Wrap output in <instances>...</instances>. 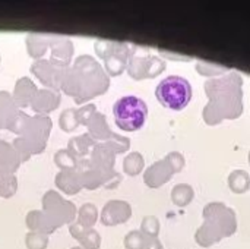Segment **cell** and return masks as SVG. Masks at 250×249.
Instances as JSON below:
<instances>
[{"label": "cell", "mask_w": 250, "mask_h": 249, "mask_svg": "<svg viewBox=\"0 0 250 249\" xmlns=\"http://www.w3.org/2000/svg\"><path fill=\"white\" fill-rule=\"evenodd\" d=\"M205 91L209 97V103L204 109V120L207 123L215 125L226 117L234 119L242 114V78L237 72L208 81Z\"/></svg>", "instance_id": "obj_1"}, {"label": "cell", "mask_w": 250, "mask_h": 249, "mask_svg": "<svg viewBox=\"0 0 250 249\" xmlns=\"http://www.w3.org/2000/svg\"><path fill=\"white\" fill-rule=\"evenodd\" d=\"M116 123L123 131H138L144 126L148 114V107L144 100L135 95L122 97L113 107Z\"/></svg>", "instance_id": "obj_2"}, {"label": "cell", "mask_w": 250, "mask_h": 249, "mask_svg": "<svg viewBox=\"0 0 250 249\" xmlns=\"http://www.w3.org/2000/svg\"><path fill=\"white\" fill-rule=\"evenodd\" d=\"M155 95L163 106L173 110H182L192 98V87L186 78L171 75L158 84Z\"/></svg>", "instance_id": "obj_3"}, {"label": "cell", "mask_w": 250, "mask_h": 249, "mask_svg": "<svg viewBox=\"0 0 250 249\" xmlns=\"http://www.w3.org/2000/svg\"><path fill=\"white\" fill-rule=\"evenodd\" d=\"M204 217L205 220H211L217 223L221 227L224 236H230L236 232V227H237L236 214L231 208H229L223 203L208 204L204 210Z\"/></svg>", "instance_id": "obj_4"}, {"label": "cell", "mask_w": 250, "mask_h": 249, "mask_svg": "<svg viewBox=\"0 0 250 249\" xmlns=\"http://www.w3.org/2000/svg\"><path fill=\"white\" fill-rule=\"evenodd\" d=\"M174 173V170L171 169V166L168 164L167 160H161L158 163H155L146 173L145 181L151 185V186H158L164 182H167L171 175Z\"/></svg>", "instance_id": "obj_5"}, {"label": "cell", "mask_w": 250, "mask_h": 249, "mask_svg": "<svg viewBox=\"0 0 250 249\" xmlns=\"http://www.w3.org/2000/svg\"><path fill=\"white\" fill-rule=\"evenodd\" d=\"M223 236L224 235H223L221 227L217 223L211 222V220H205V223L196 232V241L202 247H209L211 244L220 241Z\"/></svg>", "instance_id": "obj_6"}, {"label": "cell", "mask_w": 250, "mask_h": 249, "mask_svg": "<svg viewBox=\"0 0 250 249\" xmlns=\"http://www.w3.org/2000/svg\"><path fill=\"white\" fill-rule=\"evenodd\" d=\"M229 185L237 194H242V192L248 191L250 188L249 173L245 172V170H233L230 173V176H229Z\"/></svg>", "instance_id": "obj_7"}, {"label": "cell", "mask_w": 250, "mask_h": 249, "mask_svg": "<svg viewBox=\"0 0 250 249\" xmlns=\"http://www.w3.org/2000/svg\"><path fill=\"white\" fill-rule=\"evenodd\" d=\"M171 198L177 205H188L193 198V189L188 183H179L171 192Z\"/></svg>", "instance_id": "obj_8"}, {"label": "cell", "mask_w": 250, "mask_h": 249, "mask_svg": "<svg viewBox=\"0 0 250 249\" xmlns=\"http://www.w3.org/2000/svg\"><path fill=\"white\" fill-rule=\"evenodd\" d=\"M198 70L202 75H217V73H223L227 70L226 66H217V65H211L208 62H199L198 63Z\"/></svg>", "instance_id": "obj_9"}, {"label": "cell", "mask_w": 250, "mask_h": 249, "mask_svg": "<svg viewBox=\"0 0 250 249\" xmlns=\"http://www.w3.org/2000/svg\"><path fill=\"white\" fill-rule=\"evenodd\" d=\"M142 164H144V160L139 154H132L130 157L126 158V170L132 175L138 173L142 169Z\"/></svg>", "instance_id": "obj_10"}, {"label": "cell", "mask_w": 250, "mask_h": 249, "mask_svg": "<svg viewBox=\"0 0 250 249\" xmlns=\"http://www.w3.org/2000/svg\"><path fill=\"white\" fill-rule=\"evenodd\" d=\"M166 160L168 161V164L171 166V169H173L174 172L182 170V169H183V166H185V158H183V156H182V154H179V153H176V151H174V153H171V154H168Z\"/></svg>", "instance_id": "obj_11"}, {"label": "cell", "mask_w": 250, "mask_h": 249, "mask_svg": "<svg viewBox=\"0 0 250 249\" xmlns=\"http://www.w3.org/2000/svg\"><path fill=\"white\" fill-rule=\"evenodd\" d=\"M126 245L127 249H142L144 247V239L139 232H130L129 236L126 238Z\"/></svg>", "instance_id": "obj_12"}, {"label": "cell", "mask_w": 250, "mask_h": 249, "mask_svg": "<svg viewBox=\"0 0 250 249\" xmlns=\"http://www.w3.org/2000/svg\"><path fill=\"white\" fill-rule=\"evenodd\" d=\"M158 229H160V225H158V220H157L155 217H146V219L144 220V230H145L148 235L155 236L157 232H158Z\"/></svg>", "instance_id": "obj_13"}, {"label": "cell", "mask_w": 250, "mask_h": 249, "mask_svg": "<svg viewBox=\"0 0 250 249\" xmlns=\"http://www.w3.org/2000/svg\"><path fill=\"white\" fill-rule=\"evenodd\" d=\"M144 247H145V249H161V244L155 238H151L148 242H145Z\"/></svg>", "instance_id": "obj_14"}, {"label": "cell", "mask_w": 250, "mask_h": 249, "mask_svg": "<svg viewBox=\"0 0 250 249\" xmlns=\"http://www.w3.org/2000/svg\"><path fill=\"white\" fill-rule=\"evenodd\" d=\"M249 161H250V153H249Z\"/></svg>", "instance_id": "obj_15"}]
</instances>
